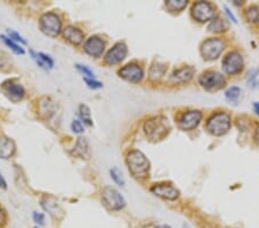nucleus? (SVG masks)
Segmentation results:
<instances>
[{
    "label": "nucleus",
    "instance_id": "f3484780",
    "mask_svg": "<svg viewBox=\"0 0 259 228\" xmlns=\"http://www.w3.org/2000/svg\"><path fill=\"white\" fill-rule=\"evenodd\" d=\"M64 38L68 43L73 45H80L84 41V34L81 29L76 28V27L68 26L64 29Z\"/></svg>",
    "mask_w": 259,
    "mask_h": 228
},
{
    "label": "nucleus",
    "instance_id": "c9c22d12",
    "mask_svg": "<svg viewBox=\"0 0 259 228\" xmlns=\"http://www.w3.org/2000/svg\"><path fill=\"white\" fill-rule=\"evenodd\" d=\"M5 212H4V210L2 207H0V226L4 225L5 223Z\"/></svg>",
    "mask_w": 259,
    "mask_h": 228
},
{
    "label": "nucleus",
    "instance_id": "e433bc0d",
    "mask_svg": "<svg viewBox=\"0 0 259 228\" xmlns=\"http://www.w3.org/2000/svg\"><path fill=\"white\" fill-rule=\"evenodd\" d=\"M0 188L7 189V182H6V180L4 179V176L2 175V174H0Z\"/></svg>",
    "mask_w": 259,
    "mask_h": 228
},
{
    "label": "nucleus",
    "instance_id": "f03ea898",
    "mask_svg": "<svg viewBox=\"0 0 259 228\" xmlns=\"http://www.w3.org/2000/svg\"><path fill=\"white\" fill-rule=\"evenodd\" d=\"M126 164L131 175L136 179H145L150 172V161L140 150H131L126 158Z\"/></svg>",
    "mask_w": 259,
    "mask_h": 228
},
{
    "label": "nucleus",
    "instance_id": "7ed1b4c3",
    "mask_svg": "<svg viewBox=\"0 0 259 228\" xmlns=\"http://www.w3.org/2000/svg\"><path fill=\"white\" fill-rule=\"evenodd\" d=\"M231 119L230 115L225 111L215 112L206 120L205 127L208 133L214 136H222L230 129Z\"/></svg>",
    "mask_w": 259,
    "mask_h": 228
},
{
    "label": "nucleus",
    "instance_id": "412c9836",
    "mask_svg": "<svg viewBox=\"0 0 259 228\" xmlns=\"http://www.w3.org/2000/svg\"><path fill=\"white\" fill-rule=\"evenodd\" d=\"M79 117L84 125H87L89 127L94 125V121H92V118H91V111L86 104H81L79 106Z\"/></svg>",
    "mask_w": 259,
    "mask_h": 228
},
{
    "label": "nucleus",
    "instance_id": "2f4dec72",
    "mask_svg": "<svg viewBox=\"0 0 259 228\" xmlns=\"http://www.w3.org/2000/svg\"><path fill=\"white\" fill-rule=\"evenodd\" d=\"M83 81L87 83V86L90 89H94V90H97V89L103 88V83L99 82L96 79H88V77H83Z\"/></svg>",
    "mask_w": 259,
    "mask_h": 228
},
{
    "label": "nucleus",
    "instance_id": "ddd939ff",
    "mask_svg": "<svg viewBox=\"0 0 259 228\" xmlns=\"http://www.w3.org/2000/svg\"><path fill=\"white\" fill-rule=\"evenodd\" d=\"M2 90L4 94H5L6 97L14 103L20 102L26 95V90L25 88L22 87V84L15 82L14 80L5 81V82L2 84Z\"/></svg>",
    "mask_w": 259,
    "mask_h": 228
},
{
    "label": "nucleus",
    "instance_id": "dca6fc26",
    "mask_svg": "<svg viewBox=\"0 0 259 228\" xmlns=\"http://www.w3.org/2000/svg\"><path fill=\"white\" fill-rule=\"evenodd\" d=\"M195 74V68L191 66H184L182 68L176 69L171 75V81L174 83H187L192 79Z\"/></svg>",
    "mask_w": 259,
    "mask_h": 228
},
{
    "label": "nucleus",
    "instance_id": "0eeeda50",
    "mask_svg": "<svg viewBox=\"0 0 259 228\" xmlns=\"http://www.w3.org/2000/svg\"><path fill=\"white\" fill-rule=\"evenodd\" d=\"M198 82L205 90L215 91L225 86V77L219 72L207 71L198 77Z\"/></svg>",
    "mask_w": 259,
    "mask_h": 228
},
{
    "label": "nucleus",
    "instance_id": "b1692460",
    "mask_svg": "<svg viewBox=\"0 0 259 228\" xmlns=\"http://www.w3.org/2000/svg\"><path fill=\"white\" fill-rule=\"evenodd\" d=\"M188 5L187 0H168V2L165 3L166 9H167L169 12H182L185 7Z\"/></svg>",
    "mask_w": 259,
    "mask_h": 228
},
{
    "label": "nucleus",
    "instance_id": "bb28decb",
    "mask_svg": "<svg viewBox=\"0 0 259 228\" xmlns=\"http://www.w3.org/2000/svg\"><path fill=\"white\" fill-rule=\"evenodd\" d=\"M166 65H162V64H154L151 66V68H150V79L151 80H158L160 79V77L165 74L166 73Z\"/></svg>",
    "mask_w": 259,
    "mask_h": 228
},
{
    "label": "nucleus",
    "instance_id": "c85d7f7f",
    "mask_svg": "<svg viewBox=\"0 0 259 228\" xmlns=\"http://www.w3.org/2000/svg\"><path fill=\"white\" fill-rule=\"evenodd\" d=\"M110 175H111V179L113 180L118 185H120V187H123V185H125V179H123L122 173L118 167H112L110 169Z\"/></svg>",
    "mask_w": 259,
    "mask_h": 228
},
{
    "label": "nucleus",
    "instance_id": "9b49d317",
    "mask_svg": "<svg viewBox=\"0 0 259 228\" xmlns=\"http://www.w3.org/2000/svg\"><path fill=\"white\" fill-rule=\"evenodd\" d=\"M127 55H128L127 45L122 42H119V43L113 45V48L108 50L105 57H104V63L107 66L118 65L126 59Z\"/></svg>",
    "mask_w": 259,
    "mask_h": 228
},
{
    "label": "nucleus",
    "instance_id": "6e6552de",
    "mask_svg": "<svg viewBox=\"0 0 259 228\" xmlns=\"http://www.w3.org/2000/svg\"><path fill=\"white\" fill-rule=\"evenodd\" d=\"M214 7L208 2H197L191 7V15L197 22H211L214 18Z\"/></svg>",
    "mask_w": 259,
    "mask_h": 228
},
{
    "label": "nucleus",
    "instance_id": "a19ab883",
    "mask_svg": "<svg viewBox=\"0 0 259 228\" xmlns=\"http://www.w3.org/2000/svg\"><path fill=\"white\" fill-rule=\"evenodd\" d=\"M183 228H191V227L189 226V225H187V223H185V225H183Z\"/></svg>",
    "mask_w": 259,
    "mask_h": 228
},
{
    "label": "nucleus",
    "instance_id": "1a4fd4ad",
    "mask_svg": "<svg viewBox=\"0 0 259 228\" xmlns=\"http://www.w3.org/2000/svg\"><path fill=\"white\" fill-rule=\"evenodd\" d=\"M203 114L198 110H189L183 112L177 119V126L181 130L190 131L196 129L202 121Z\"/></svg>",
    "mask_w": 259,
    "mask_h": 228
},
{
    "label": "nucleus",
    "instance_id": "39448f33",
    "mask_svg": "<svg viewBox=\"0 0 259 228\" xmlns=\"http://www.w3.org/2000/svg\"><path fill=\"white\" fill-rule=\"evenodd\" d=\"M225 42L221 38H207L200 45V55L204 60L212 61L218 59L225 50Z\"/></svg>",
    "mask_w": 259,
    "mask_h": 228
},
{
    "label": "nucleus",
    "instance_id": "423d86ee",
    "mask_svg": "<svg viewBox=\"0 0 259 228\" xmlns=\"http://www.w3.org/2000/svg\"><path fill=\"white\" fill-rule=\"evenodd\" d=\"M103 204L108 210L120 211L126 206V200L117 189L112 187H105L102 190Z\"/></svg>",
    "mask_w": 259,
    "mask_h": 228
},
{
    "label": "nucleus",
    "instance_id": "6ab92c4d",
    "mask_svg": "<svg viewBox=\"0 0 259 228\" xmlns=\"http://www.w3.org/2000/svg\"><path fill=\"white\" fill-rule=\"evenodd\" d=\"M72 153L76 157H80L81 159H89L91 156V151H90V145H89L87 138L84 137L77 138V142Z\"/></svg>",
    "mask_w": 259,
    "mask_h": 228
},
{
    "label": "nucleus",
    "instance_id": "9d476101",
    "mask_svg": "<svg viewBox=\"0 0 259 228\" xmlns=\"http://www.w3.org/2000/svg\"><path fill=\"white\" fill-rule=\"evenodd\" d=\"M243 66H244V60L239 52L230 51L227 53L226 57L222 60V68L226 74L236 75L242 72Z\"/></svg>",
    "mask_w": 259,
    "mask_h": 228
},
{
    "label": "nucleus",
    "instance_id": "aec40b11",
    "mask_svg": "<svg viewBox=\"0 0 259 228\" xmlns=\"http://www.w3.org/2000/svg\"><path fill=\"white\" fill-rule=\"evenodd\" d=\"M30 56L36 61V64L41 68L45 69V71H49V69H52L54 67V60L44 52H35L33 50H30Z\"/></svg>",
    "mask_w": 259,
    "mask_h": 228
},
{
    "label": "nucleus",
    "instance_id": "473e14b6",
    "mask_svg": "<svg viewBox=\"0 0 259 228\" xmlns=\"http://www.w3.org/2000/svg\"><path fill=\"white\" fill-rule=\"evenodd\" d=\"M71 128L73 130V133L75 134H82L84 131V128H83V125H82V121H80V120H73L72 125H71Z\"/></svg>",
    "mask_w": 259,
    "mask_h": 228
},
{
    "label": "nucleus",
    "instance_id": "a878e982",
    "mask_svg": "<svg viewBox=\"0 0 259 228\" xmlns=\"http://www.w3.org/2000/svg\"><path fill=\"white\" fill-rule=\"evenodd\" d=\"M244 17L250 23H258L259 22V6L251 5L244 12Z\"/></svg>",
    "mask_w": 259,
    "mask_h": 228
},
{
    "label": "nucleus",
    "instance_id": "4be33fe9",
    "mask_svg": "<svg viewBox=\"0 0 259 228\" xmlns=\"http://www.w3.org/2000/svg\"><path fill=\"white\" fill-rule=\"evenodd\" d=\"M0 40H2L4 43H5V45L9 46L12 51H13L14 53H17V55L23 56L26 53L25 49H23L20 44H18L17 42L11 40V38L9 36H6V35H0Z\"/></svg>",
    "mask_w": 259,
    "mask_h": 228
},
{
    "label": "nucleus",
    "instance_id": "393cba45",
    "mask_svg": "<svg viewBox=\"0 0 259 228\" xmlns=\"http://www.w3.org/2000/svg\"><path fill=\"white\" fill-rule=\"evenodd\" d=\"M227 29H228V25L226 23V21L220 18L213 19V20L211 21L210 26H208V30L213 33H222V32H226Z\"/></svg>",
    "mask_w": 259,
    "mask_h": 228
},
{
    "label": "nucleus",
    "instance_id": "20e7f679",
    "mask_svg": "<svg viewBox=\"0 0 259 228\" xmlns=\"http://www.w3.org/2000/svg\"><path fill=\"white\" fill-rule=\"evenodd\" d=\"M61 26L60 17L53 12L44 13L40 19L41 32L49 37H57L61 32Z\"/></svg>",
    "mask_w": 259,
    "mask_h": 228
},
{
    "label": "nucleus",
    "instance_id": "a211bd4d",
    "mask_svg": "<svg viewBox=\"0 0 259 228\" xmlns=\"http://www.w3.org/2000/svg\"><path fill=\"white\" fill-rule=\"evenodd\" d=\"M17 145L12 138L7 136H0V158L2 159H10L15 153Z\"/></svg>",
    "mask_w": 259,
    "mask_h": 228
},
{
    "label": "nucleus",
    "instance_id": "c756f323",
    "mask_svg": "<svg viewBox=\"0 0 259 228\" xmlns=\"http://www.w3.org/2000/svg\"><path fill=\"white\" fill-rule=\"evenodd\" d=\"M76 69L77 71H79L81 74L82 75H84L83 77H88V79H95V74H94V72L91 71L90 68L89 67H87V66H84V65H81V64H77L76 66Z\"/></svg>",
    "mask_w": 259,
    "mask_h": 228
},
{
    "label": "nucleus",
    "instance_id": "ea45409f",
    "mask_svg": "<svg viewBox=\"0 0 259 228\" xmlns=\"http://www.w3.org/2000/svg\"><path fill=\"white\" fill-rule=\"evenodd\" d=\"M154 228H172V227L169 226V225H158V226H156Z\"/></svg>",
    "mask_w": 259,
    "mask_h": 228
},
{
    "label": "nucleus",
    "instance_id": "79ce46f5",
    "mask_svg": "<svg viewBox=\"0 0 259 228\" xmlns=\"http://www.w3.org/2000/svg\"><path fill=\"white\" fill-rule=\"evenodd\" d=\"M34 228H40V227H34Z\"/></svg>",
    "mask_w": 259,
    "mask_h": 228
},
{
    "label": "nucleus",
    "instance_id": "7c9ffc66",
    "mask_svg": "<svg viewBox=\"0 0 259 228\" xmlns=\"http://www.w3.org/2000/svg\"><path fill=\"white\" fill-rule=\"evenodd\" d=\"M7 35H9V37L11 38V40H13L14 42H17V43L19 44H27L28 43V42H27L25 38H23L20 34L19 33H17V32H14V30H12V29H7Z\"/></svg>",
    "mask_w": 259,
    "mask_h": 228
},
{
    "label": "nucleus",
    "instance_id": "4c0bfd02",
    "mask_svg": "<svg viewBox=\"0 0 259 228\" xmlns=\"http://www.w3.org/2000/svg\"><path fill=\"white\" fill-rule=\"evenodd\" d=\"M253 138H254V141L257 142V144H259V126L256 128V131H254Z\"/></svg>",
    "mask_w": 259,
    "mask_h": 228
},
{
    "label": "nucleus",
    "instance_id": "72a5a7b5",
    "mask_svg": "<svg viewBox=\"0 0 259 228\" xmlns=\"http://www.w3.org/2000/svg\"><path fill=\"white\" fill-rule=\"evenodd\" d=\"M33 220H34L35 222L37 223V225H44L45 214L42 213V212L34 211V212H33Z\"/></svg>",
    "mask_w": 259,
    "mask_h": 228
},
{
    "label": "nucleus",
    "instance_id": "cd10ccee",
    "mask_svg": "<svg viewBox=\"0 0 259 228\" xmlns=\"http://www.w3.org/2000/svg\"><path fill=\"white\" fill-rule=\"evenodd\" d=\"M241 96V89L238 87H230L228 88L225 92V98L229 103H236Z\"/></svg>",
    "mask_w": 259,
    "mask_h": 228
},
{
    "label": "nucleus",
    "instance_id": "58836bf2",
    "mask_svg": "<svg viewBox=\"0 0 259 228\" xmlns=\"http://www.w3.org/2000/svg\"><path fill=\"white\" fill-rule=\"evenodd\" d=\"M252 106H253V111L256 112V114L259 115V102H254Z\"/></svg>",
    "mask_w": 259,
    "mask_h": 228
},
{
    "label": "nucleus",
    "instance_id": "4468645a",
    "mask_svg": "<svg viewBox=\"0 0 259 228\" xmlns=\"http://www.w3.org/2000/svg\"><path fill=\"white\" fill-rule=\"evenodd\" d=\"M151 192L153 195H156L160 198L167 199V200H175L177 197L180 196V191L174 187L171 183H157L151 187Z\"/></svg>",
    "mask_w": 259,
    "mask_h": 228
},
{
    "label": "nucleus",
    "instance_id": "f704fd0d",
    "mask_svg": "<svg viewBox=\"0 0 259 228\" xmlns=\"http://www.w3.org/2000/svg\"><path fill=\"white\" fill-rule=\"evenodd\" d=\"M223 9H225V12H226V14L228 15V18H229V19H230V21H233L234 23H237V20H236V18H235V17H234V14H233V13H231V12H230V10H229V9H228V7H227V6H225V7H223Z\"/></svg>",
    "mask_w": 259,
    "mask_h": 228
},
{
    "label": "nucleus",
    "instance_id": "2eb2a0df",
    "mask_svg": "<svg viewBox=\"0 0 259 228\" xmlns=\"http://www.w3.org/2000/svg\"><path fill=\"white\" fill-rule=\"evenodd\" d=\"M83 50L87 55L99 58L102 57L104 50H105V42L98 36H91L84 42Z\"/></svg>",
    "mask_w": 259,
    "mask_h": 228
},
{
    "label": "nucleus",
    "instance_id": "f257e3e1",
    "mask_svg": "<svg viewBox=\"0 0 259 228\" xmlns=\"http://www.w3.org/2000/svg\"><path fill=\"white\" fill-rule=\"evenodd\" d=\"M143 130L146 135V137L151 141H161L167 136L171 126H169L168 119L162 117V115H156L146 120L143 125Z\"/></svg>",
    "mask_w": 259,
    "mask_h": 228
},
{
    "label": "nucleus",
    "instance_id": "f8f14e48",
    "mask_svg": "<svg viewBox=\"0 0 259 228\" xmlns=\"http://www.w3.org/2000/svg\"><path fill=\"white\" fill-rule=\"evenodd\" d=\"M119 76L131 83H140L144 76V71L138 64L131 63L119 69Z\"/></svg>",
    "mask_w": 259,
    "mask_h": 228
},
{
    "label": "nucleus",
    "instance_id": "5701e85b",
    "mask_svg": "<svg viewBox=\"0 0 259 228\" xmlns=\"http://www.w3.org/2000/svg\"><path fill=\"white\" fill-rule=\"evenodd\" d=\"M246 84L251 89H259V68H251L245 77Z\"/></svg>",
    "mask_w": 259,
    "mask_h": 228
}]
</instances>
